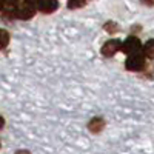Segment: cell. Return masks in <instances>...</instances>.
I'll return each instance as SVG.
<instances>
[{"mask_svg": "<svg viewBox=\"0 0 154 154\" xmlns=\"http://www.w3.org/2000/svg\"><path fill=\"white\" fill-rule=\"evenodd\" d=\"M9 43V34L5 29H0V49H5Z\"/></svg>", "mask_w": 154, "mask_h": 154, "instance_id": "cell-8", "label": "cell"}, {"mask_svg": "<svg viewBox=\"0 0 154 154\" xmlns=\"http://www.w3.org/2000/svg\"><path fill=\"white\" fill-rule=\"evenodd\" d=\"M105 29H106L109 34H114V31H117V25L112 23V22H109V23L105 25Z\"/></svg>", "mask_w": 154, "mask_h": 154, "instance_id": "cell-11", "label": "cell"}, {"mask_svg": "<svg viewBox=\"0 0 154 154\" xmlns=\"http://www.w3.org/2000/svg\"><path fill=\"white\" fill-rule=\"evenodd\" d=\"M120 49L123 51V53H125L126 56L137 54V53H140V51H142V42H140L137 37L131 35V37H128L126 40L122 43Z\"/></svg>", "mask_w": 154, "mask_h": 154, "instance_id": "cell-2", "label": "cell"}, {"mask_svg": "<svg viewBox=\"0 0 154 154\" xmlns=\"http://www.w3.org/2000/svg\"><path fill=\"white\" fill-rule=\"evenodd\" d=\"M122 46V42L117 40V38H112V40H108L103 46H102V54L105 57H112L117 51L120 49Z\"/></svg>", "mask_w": 154, "mask_h": 154, "instance_id": "cell-4", "label": "cell"}, {"mask_svg": "<svg viewBox=\"0 0 154 154\" xmlns=\"http://www.w3.org/2000/svg\"><path fill=\"white\" fill-rule=\"evenodd\" d=\"M5 6V0H0V9H2Z\"/></svg>", "mask_w": 154, "mask_h": 154, "instance_id": "cell-14", "label": "cell"}, {"mask_svg": "<svg viewBox=\"0 0 154 154\" xmlns=\"http://www.w3.org/2000/svg\"><path fill=\"white\" fill-rule=\"evenodd\" d=\"M142 2H143L145 5H149V6H151V5H154V0H142Z\"/></svg>", "mask_w": 154, "mask_h": 154, "instance_id": "cell-12", "label": "cell"}, {"mask_svg": "<svg viewBox=\"0 0 154 154\" xmlns=\"http://www.w3.org/2000/svg\"><path fill=\"white\" fill-rule=\"evenodd\" d=\"M125 66L128 71H142L145 68V57L142 53H137V54H131L128 56L126 62H125Z\"/></svg>", "mask_w": 154, "mask_h": 154, "instance_id": "cell-3", "label": "cell"}, {"mask_svg": "<svg viewBox=\"0 0 154 154\" xmlns=\"http://www.w3.org/2000/svg\"><path fill=\"white\" fill-rule=\"evenodd\" d=\"M85 3H86V0H69V2H68V8L77 9V8L85 6Z\"/></svg>", "mask_w": 154, "mask_h": 154, "instance_id": "cell-9", "label": "cell"}, {"mask_svg": "<svg viewBox=\"0 0 154 154\" xmlns=\"http://www.w3.org/2000/svg\"><path fill=\"white\" fill-rule=\"evenodd\" d=\"M34 14H35V5L26 2V0L22 2V3H19L14 8V16L17 19H22V20H28V19L34 17Z\"/></svg>", "mask_w": 154, "mask_h": 154, "instance_id": "cell-1", "label": "cell"}, {"mask_svg": "<svg viewBox=\"0 0 154 154\" xmlns=\"http://www.w3.org/2000/svg\"><path fill=\"white\" fill-rule=\"evenodd\" d=\"M37 8L40 9V12L43 14H51L59 8V2L57 0H37Z\"/></svg>", "mask_w": 154, "mask_h": 154, "instance_id": "cell-5", "label": "cell"}, {"mask_svg": "<svg viewBox=\"0 0 154 154\" xmlns=\"http://www.w3.org/2000/svg\"><path fill=\"white\" fill-rule=\"evenodd\" d=\"M103 126H105V122H103V119H100V117H94L91 122L88 123L89 131H91V133H94V134L100 133L102 130H103Z\"/></svg>", "mask_w": 154, "mask_h": 154, "instance_id": "cell-6", "label": "cell"}, {"mask_svg": "<svg viewBox=\"0 0 154 154\" xmlns=\"http://www.w3.org/2000/svg\"><path fill=\"white\" fill-rule=\"evenodd\" d=\"M3 125H5V120H3V117H2V116H0V130L3 128Z\"/></svg>", "mask_w": 154, "mask_h": 154, "instance_id": "cell-13", "label": "cell"}, {"mask_svg": "<svg viewBox=\"0 0 154 154\" xmlns=\"http://www.w3.org/2000/svg\"><path fill=\"white\" fill-rule=\"evenodd\" d=\"M143 54L148 59H154V38H149V40L143 45Z\"/></svg>", "mask_w": 154, "mask_h": 154, "instance_id": "cell-7", "label": "cell"}, {"mask_svg": "<svg viewBox=\"0 0 154 154\" xmlns=\"http://www.w3.org/2000/svg\"><path fill=\"white\" fill-rule=\"evenodd\" d=\"M20 3V0H5V6L6 9H14Z\"/></svg>", "mask_w": 154, "mask_h": 154, "instance_id": "cell-10", "label": "cell"}, {"mask_svg": "<svg viewBox=\"0 0 154 154\" xmlns=\"http://www.w3.org/2000/svg\"><path fill=\"white\" fill-rule=\"evenodd\" d=\"M26 2H29V3H32V5H35V3H37V0H26Z\"/></svg>", "mask_w": 154, "mask_h": 154, "instance_id": "cell-15", "label": "cell"}]
</instances>
